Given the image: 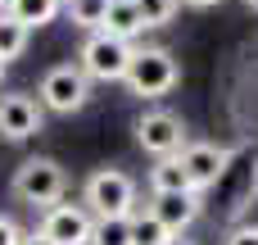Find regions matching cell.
Wrapping results in <instances>:
<instances>
[{
  "label": "cell",
  "instance_id": "6da1fadb",
  "mask_svg": "<svg viewBox=\"0 0 258 245\" xmlns=\"http://www.w3.org/2000/svg\"><path fill=\"white\" fill-rule=\"evenodd\" d=\"M127 91L141 100H159L181 82V64L172 59V50L163 45H132V64H127Z\"/></svg>",
  "mask_w": 258,
  "mask_h": 245
},
{
  "label": "cell",
  "instance_id": "ffe728a7",
  "mask_svg": "<svg viewBox=\"0 0 258 245\" xmlns=\"http://www.w3.org/2000/svg\"><path fill=\"white\" fill-rule=\"evenodd\" d=\"M18 241H23V227L9 214H0V245H18Z\"/></svg>",
  "mask_w": 258,
  "mask_h": 245
},
{
  "label": "cell",
  "instance_id": "44dd1931",
  "mask_svg": "<svg viewBox=\"0 0 258 245\" xmlns=\"http://www.w3.org/2000/svg\"><path fill=\"white\" fill-rule=\"evenodd\" d=\"M18 245H54V241H50V236L36 227V232H23V241H18Z\"/></svg>",
  "mask_w": 258,
  "mask_h": 245
},
{
  "label": "cell",
  "instance_id": "52a82bcc",
  "mask_svg": "<svg viewBox=\"0 0 258 245\" xmlns=\"http://www.w3.org/2000/svg\"><path fill=\"white\" fill-rule=\"evenodd\" d=\"M227 164H231V150H222V145H213V141H190V145L181 150V168H186L195 195L213 191V186L222 182Z\"/></svg>",
  "mask_w": 258,
  "mask_h": 245
},
{
  "label": "cell",
  "instance_id": "484cf974",
  "mask_svg": "<svg viewBox=\"0 0 258 245\" xmlns=\"http://www.w3.org/2000/svg\"><path fill=\"white\" fill-rule=\"evenodd\" d=\"M0 77H5V64H0Z\"/></svg>",
  "mask_w": 258,
  "mask_h": 245
},
{
  "label": "cell",
  "instance_id": "5b68a950",
  "mask_svg": "<svg viewBox=\"0 0 258 245\" xmlns=\"http://www.w3.org/2000/svg\"><path fill=\"white\" fill-rule=\"evenodd\" d=\"M36 100H41V109H50V114H77V109H86V100H91V77H86L77 64H54V68L41 77Z\"/></svg>",
  "mask_w": 258,
  "mask_h": 245
},
{
  "label": "cell",
  "instance_id": "d6986e66",
  "mask_svg": "<svg viewBox=\"0 0 258 245\" xmlns=\"http://www.w3.org/2000/svg\"><path fill=\"white\" fill-rule=\"evenodd\" d=\"M222 245H258V227L254 223H236L231 232H227V241Z\"/></svg>",
  "mask_w": 258,
  "mask_h": 245
},
{
  "label": "cell",
  "instance_id": "5bb4252c",
  "mask_svg": "<svg viewBox=\"0 0 258 245\" xmlns=\"http://www.w3.org/2000/svg\"><path fill=\"white\" fill-rule=\"evenodd\" d=\"M63 14L86 27V32H100L104 27V14H109V0H63Z\"/></svg>",
  "mask_w": 258,
  "mask_h": 245
},
{
  "label": "cell",
  "instance_id": "cb8c5ba5",
  "mask_svg": "<svg viewBox=\"0 0 258 245\" xmlns=\"http://www.w3.org/2000/svg\"><path fill=\"white\" fill-rule=\"evenodd\" d=\"M245 5H249V9H258V0H245Z\"/></svg>",
  "mask_w": 258,
  "mask_h": 245
},
{
  "label": "cell",
  "instance_id": "2e32d148",
  "mask_svg": "<svg viewBox=\"0 0 258 245\" xmlns=\"http://www.w3.org/2000/svg\"><path fill=\"white\" fill-rule=\"evenodd\" d=\"M132 245H172V232L154 214H136L132 218Z\"/></svg>",
  "mask_w": 258,
  "mask_h": 245
},
{
  "label": "cell",
  "instance_id": "3957f363",
  "mask_svg": "<svg viewBox=\"0 0 258 245\" xmlns=\"http://www.w3.org/2000/svg\"><path fill=\"white\" fill-rule=\"evenodd\" d=\"M63 186H68V177H63V168L54 164V159H45V155H36V159H23L18 168H14V195L23 200V205H32V209H54L59 200H63Z\"/></svg>",
  "mask_w": 258,
  "mask_h": 245
},
{
  "label": "cell",
  "instance_id": "e0dca14e",
  "mask_svg": "<svg viewBox=\"0 0 258 245\" xmlns=\"http://www.w3.org/2000/svg\"><path fill=\"white\" fill-rule=\"evenodd\" d=\"M91 245H132V218H95Z\"/></svg>",
  "mask_w": 258,
  "mask_h": 245
},
{
  "label": "cell",
  "instance_id": "ba28073f",
  "mask_svg": "<svg viewBox=\"0 0 258 245\" xmlns=\"http://www.w3.org/2000/svg\"><path fill=\"white\" fill-rule=\"evenodd\" d=\"M91 227H95V218L86 214V205H63L59 200L54 209L41 214V232L54 245H91Z\"/></svg>",
  "mask_w": 258,
  "mask_h": 245
},
{
  "label": "cell",
  "instance_id": "7a4b0ae2",
  "mask_svg": "<svg viewBox=\"0 0 258 245\" xmlns=\"http://www.w3.org/2000/svg\"><path fill=\"white\" fill-rule=\"evenodd\" d=\"M82 205L95 218H136V177L122 168H95L82 186Z\"/></svg>",
  "mask_w": 258,
  "mask_h": 245
},
{
  "label": "cell",
  "instance_id": "ac0fdd59",
  "mask_svg": "<svg viewBox=\"0 0 258 245\" xmlns=\"http://www.w3.org/2000/svg\"><path fill=\"white\" fill-rule=\"evenodd\" d=\"M177 9H181V0H136V14H141L145 27H163V23H172Z\"/></svg>",
  "mask_w": 258,
  "mask_h": 245
},
{
  "label": "cell",
  "instance_id": "9c48e42d",
  "mask_svg": "<svg viewBox=\"0 0 258 245\" xmlns=\"http://www.w3.org/2000/svg\"><path fill=\"white\" fill-rule=\"evenodd\" d=\"M41 118H45V109H41V100H32L27 91L0 95V136H5V141H27V136H36V132H41Z\"/></svg>",
  "mask_w": 258,
  "mask_h": 245
},
{
  "label": "cell",
  "instance_id": "9a60e30c",
  "mask_svg": "<svg viewBox=\"0 0 258 245\" xmlns=\"http://www.w3.org/2000/svg\"><path fill=\"white\" fill-rule=\"evenodd\" d=\"M27 27L23 23H14L9 14H0V64H9V59H18L23 50H27Z\"/></svg>",
  "mask_w": 258,
  "mask_h": 245
},
{
  "label": "cell",
  "instance_id": "30bf717a",
  "mask_svg": "<svg viewBox=\"0 0 258 245\" xmlns=\"http://www.w3.org/2000/svg\"><path fill=\"white\" fill-rule=\"evenodd\" d=\"M145 214H154L172 236H186V227L200 218V195L195 191H186V195H154Z\"/></svg>",
  "mask_w": 258,
  "mask_h": 245
},
{
  "label": "cell",
  "instance_id": "4fadbf2b",
  "mask_svg": "<svg viewBox=\"0 0 258 245\" xmlns=\"http://www.w3.org/2000/svg\"><path fill=\"white\" fill-rule=\"evenodd\" d=\"M5 14L32 32V27H45V23H54V18L63 14V0H9V5H5Z\"/></svg>",
  "mask_w": 258,
  "mask_h": 245
},
{
  "label": "cell",
  "instance_id": "603a6c76",
  "mask_svg": "<svg viewBox=\"0 0 258 245\" xmlns=\"http://www.w3.org/2000/svg\"><path fill=\"white\" fill-rule=\"evenodd\" d=\"M172 245H200V241H186V236H172Z\"/></svg>",
  "mask_w": 258,
  "mask_h": 245
},
{
  "label": "cell",
  "instance_id": "8fae6325",
  "mask_svg": "<svg viewBox=\"0 0 258 245\" xmlns=\"http://www.w3.org/2000/svg\"><path fill=\"white\" fill-rule=\"evenodd\" d=\"M100 32H109V36H118V41H136L141 32H145V23H141V14H136V0H109V14H104V27Z\"/></svg>",
  "mask_w": 258,
  "mask_h": 245
},
{
  "label": "cell",
  "instance_id": "277c9868",
  "mask_svg": "<svg viewBox=\"0 0 258 245\" xmlns=\"http://www.w3.org/2000/svg\"><path fill=\"white\" fill-rule=\"evenodd\" d=\"M127 64H132V45L109 36V32H91L82 41V55H77V68L91 77V82H122L127 77Z\"/></svg>",
  "mask_w": 258,
  "mask_h": 245
},
{
  "label": "cell",
  "instance_id": "7402d4cb",
  "mask_svg": "<svg viewBox=\"0 0 258 245\" xmlns=\"http://www.w3.org/2000/svg\"><path fill=\"white\" fill-rule=\"evenodd\" d=\"M181 5H190V9H213V5H222V0H181Z\"/></svg>",
  "mask_w": 258,
  "mask_h": 245
},
{
  "label": "cell",
  "instance_id": "d4e9b609",
  "mask_svg": "<svg viewBox=\"0 0 258 245\" xmlns=\"http://www.w3.org/2000/svg\"><path fill=\"white\" fill-rule=\"evenodd\" d=\"M5 5H9V0H0V14H5Z\"/></svg>",
  "mask_w": 258,
  "mask_h": 245
},
{
  "label": "cell",
  "instance_id": "8992f818",
  "mask_svg": "<svg viewBox=\"0 0 258 245\" xmlns=\"http://www.w3.org/2000/svg\"><path fill=\"white\" fill-rule=\"evenodd\" d=\"M136 141H141V150L154 155V159H172V155H181V150L190 145L186 123H181L172 109H145V114L136 118Z\"/></svg>",
  "mask_w": 258,
  "mask_h": 245
},
{
  "label": "cell",
  "instance_id": "7c38bea8",
  "mask_svg": "<svg viewBox=\"0 0 258 245\" xmlns=\"http://www.w3.org/2000/svg\"><path fill=\"white\" fill-rule=\"evenodd\" d=\"M150 191H154V195H186V191H190V177H186V168H181V155L154 159V168H150Z\"/></svg>",
  "mask_w": 258,
  "mask_h": 245
}]
</instances>
